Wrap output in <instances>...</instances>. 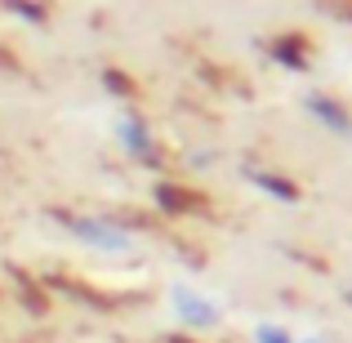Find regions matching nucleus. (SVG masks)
Masks as SVG:
<instances>
[{"instance_id": "f257e3e1", "label": "nucleus", "mask_w": 352, "mask_h": 343, "mask_svg": "<svg viewBox=\"0 0 352 343\" xmlns=\"http://www.w3.org/2000/svg\"><path fill=\"white\" fill-rule=\"evenodd\" d=\"M5 9H14V14H23V18H32V23H41V9H36V5H27V0H5Z\"/></svg>"}]
</instances>
